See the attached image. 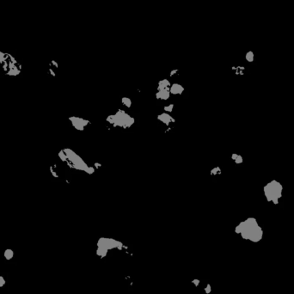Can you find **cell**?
I'll return each mask as SVG.
<instances>
[{
  "label": "cell",
  "instance_id": "cell-2",
  "mask_svg": "<svg viewBox=\"0 0 294 294\" xmlns=\"http://www.w3.org/2000/svg\"><path fill=\"white\" fill-rule=\"evenodd\" d=\"M0 66L7 75L16 76L21 73L22 66L9 53L0 51Z\"/></svg>",
  "mask_w": 294,
  "mask_h": 294
},
{
  "label": "cell",
  "instance_id": "cell-5",
  "mask_svg": "<svg viewBox=\"0 0 294 294\" xmlns=\"http://www.w3.org/2000/svg\"><path fill=\"white\" fill-rule=\"evenodd\" d=\"M246 58H247V60H248V61L251 62V61L254 59V54H253V53L250 52V53H247V55H246Z\"/></svg>",
  "mask_w": 294,
  "mask_h": 294
},
{
  "label": "cell",
  "instance_id": "cell-4",
  "mask_svg": "<svg viewBox=\"0 0 294 294\" xmlns=\"http://www.w3.org/2000/svg\"><path fill=\"white\" fill-rule=\"evenodd\" d=\"M13 256H14V252H13V250H11L10 249H7V250L5 251V257L6 260L12 259Z\"/></svg>",
  "mask_w": 294,
  "mask_h": 294
},
{
  "label": "cell",
  "instance_id": "cell-3",
  "mask_svg": "<svg viewBox=\"0 0 294 294\" xmlns=\"http://www.w3.org/2000/svg\"><path fill=\"white\" fill-rule=\"evenodd\" d=\"M282 190L283 188L281 184L276 181H273L267 185H266L264 188V193L268 201L278 204L279 199L282 196Z\"/></svg>",
  "mask_w": 294,
  "mask_h": 294
},
{
  "label": "cell",
  "instance_id": "cell-6",
  "mask_svg": "<svg viewBox=\"0 0 294 294\" xmlns=\"http://www.w3.org/2000/svg\"><path fill=\"white\" fill-rule=\"evenodd\" d=\"M5 284V279H4L2 276H0V287H2V286H3Z\"/></svg>",
  "mask_w": 294,
  "mask_h": 294
},
{
  "label": "cell",
  "instance_id": "cell-1",
  "mask_svg": "<svg viewBox=\"0 0 294 294\" xmlns=\"http://www.w3.org/2000/svg\"><path fill=\"white\" fill-rule=\"evenodd\" d=\"M237 230L244 238L251 241L258 242L262 237V230L257 224L255 218H249L245 222L242 223Z\"/></svg>",
  "mask_w": 294,
  "mask_h": 294
}]
</instances>
